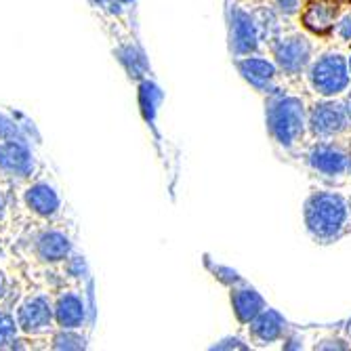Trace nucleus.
Instances as JSON below:
<instances>
[{"label":"nucleus","mask_w":351,"mask_h":351,"mask_svg":"<svg viewBox=\"0 0 351 351\" xmlns=\"http://www.w3.org/2000/svg\"><path fill=\"white\" fill-rule=\"evenodd\" d=\"M351 204L337 191H313L305 202V228L320 242L337 240L349 223Z\"/></svg>","instance_id":"1"},{"label":"nucleus","mask_w":351,"mask_h":351,"mask_svg":"<svg viewBox=\"0 0 351 351\" xmlns=\"http://www.w3.org/2000/svg\"><path fill=\"white\" fill-rule=\"evenodd\" d=\"M307 114L305 106L295 95H276L267 104V129L271 137L284 145L295 147L305 133Z\"/></svg>","instance_id":"2"},{"label":"nucleus","mask_w":351,"mask_h":351,"mask_svg":"<svg viewBox=\"0 0 351 351\" xmlns=\"http://www.w3.org/2000/svg\"><path fill=\"white\" fill-rule=\"evenodd\" d=\"M307 80H309V86L317 95H322L324 99H332L349 88V82H351L349 63L337 51L322 53L320 57L309 61Z\"/></svg>","instance_id":"3"},{"label":"nucleus","mask_w":351,"mask_h":351,"mask_svg":"<svg viewBox=\"0 0 351 351\" xmlns=\"http://www.w3.org/2000/svg\"><path fill=\"white\" fill-rule=\"evenodd\" d=\"M15 317L23 337H49L57 328L53 297L45 291L27 293L19 299L15 305Z\"/></svg>","instance_id":"4"},{"label":"nucleus","mask_w":351,"mask_h":351,"mask_svg":"<svg viewBox=\"0 0 351 351\" xmlns=\"http://www.w3.org/2000/svg\"><path fill=\"white\" fill-rule=\"evenodd\" d=\"M40 173V162L29 141H0V183L21 185Z\"/></svg>","instance_id":"5"},{"label":"nucleus","mask_w":351,"mask_h":351,"mask_svg":"<svg viewBox=\"0 0 351 351\" xmlns=\"http://www.w3.org/2000/svg\"><path fill=\"white\" fill-rule=\"evenodd\" d=\"M21 204L29 217L43 223H53L61 217L63 200L59 189L45 179L34 177L27 183H21Z\"/></svg>","instance_id":"6"},{"label":"nucleus","mask_w":351,"mask_h":351,"mask_svg":"<svg viewBox=\"0 0 351 351\" xmlns=\"http://www.w3.org/2000/svg\"><path fill=\"white\" fill-rule=\"evenodd\" d=\"M27 248H29L32 257H34V261L40 265H47V267L63 265L74 252L72 238L55 226H47V228L38 230L29 238Z\"/></svg>","instance_id":"7"},{"label":"nucleus","mask_w":351,"mask_h":351,"mask_svg":"<svg viewBox=\"0 0 351 351\" xmlns=\"http://www.w3.org/2000/svg\"><path fill=\"white\" fill-rule=\"evenodd\" d=\"M347 126H349V114L345 104L341 101H332V99L320 101L307 114V129L311 131L313 137L330 139L341 135Z\"/></svg>","instance_id":"8"},{"label":"nucleus","mask_w":351,"mask_h":351,"mask_svg":"<svg viewBox=\"0 0 351 351\" xmlns=\"http://www.w3.org/2000/svg\"><path fill=\"white\" fill-rule=\"evenodd\" d=\"M55 307V324L57 328H70L80 330L86 326L88 317V305L84 293L78 286H63V289L53 297Z\"/></svg>","instance_id":"9"},{"label":"nucleus","mask_w":351,"mask_h":351,"mask_svg":"<svg viewBox=\"0 0 351 351\" xmlns=\"http://www.w3.org/2000/svg\"><path fill=\"white\" fill-rule=\"evenodd\" d=\"M274 59L278 70L289 76L301 74L311 61V43L303 34H289L274 43Z\"/></svg>","instance_id":"10"},{"label":"nucleus","mask_w":351,"mask_h":351,"mask_svg":"<svg viewBox=\"0 0 351 351\" xmlns=\"http://www.w3.org/2000/svg\"><path fill=\"white\" fill-rule=\"evenodd\" d=\"M307 162L311 167V171L320 173L324 177H337V175H345L351 171V156L335 145V143H317L311 147V152L307 154Z\"/></svg>","instance_id":"11"},{"label":"nucleus","mask_w":351,"mask_h":351,"mask_svg":"<svg viewBox=\"0 0 351 351\" xmlns=\"http://www.w3.org/2000/svg\"><path fill=\"white\" fill-rule=\"evenodd\" d=\"M230 38H232V51L240 57L257 51L259 27L250 17V13L242 9L230 11Z\"/></svg>","instance_id":"12"},{"label":"nucleus","mask_w":351,"mask_h":351,"mask_svg":"<svg viewBox=\"0 0 351 351\" xmlns=\"http://www.w3.org/2000/svg\"><path fill=\"white\" fill-rule=\"evenodd\" d=\"M236 66L244 80H248L254 88L261 93H274V84L278 78V66L269 59L257 55H242L236 59Z\"/></svg>","instance_id":"13"},{"label":"nucleus","mask_w":351,"mask_h":351,"mask_svg":"<svg viewBox=\"0 0 351 351\" xmlns=\"http://www.w3.org/2000/svg\"><path fill=\"white\" fill-rule=\"evenodd\" d=\"M337 15H339L337 5L328 3V0H311L303 13V23L307 29L315 32V34H326L330 27H335Z\"/></svg>","instance_id":"14"},{"label":"nucleus","mask_w":351,"mask_h":351,"mask_svg":"<svg viewBox=\"0 0 351 351\" xmlns=\"http://www.w3.org/2000/svg\"><path fill=\"white\" fill-rule=\"evenodd\" d=\"M250 330H252V337L257 339V341L274 343V341H278L284 335L286 322H284V317L276 309H263L250 322Z\"/></svg>","instance_id":"15"},{"label":"nucleus","mask_w":351,"mask_h":351,"mask_svg":"<svg viewBox=\"0 0 351 351\" xmlns=\"http://www.w3.org/2000/svg\"><path fill=\"white\" fill-rule=\"evenodd\" d=\"M232 303H234V311L238 315V320L242 324H250L254 317H257L263 309H265V301L263 297L252 291V289H234L232 291Z\"/></svg>","instance_id":"16"},{"label":"nucleus","mask_w":351,"mask_h":351,"mask_svg":"<svg viewBox=\"0 0 351 351\" xmlns=\"http://www.w3.org/2000/svg\"><path fill=\"white\" fill-rule=\"evenodd\" d=\"M19 326L15 311L0 301V349H11L13 341L19 337Z\"/></svg>","instance_id":"17"},{"label":"nucleus","mask_w":351,"mask_h":351,"mask_svg":"<svg viewBox=\"0 0 351 351\" xmlns=\"http://www.w3.org/2000/svg\"><path fill=\"white\" fill-rule=\"evenodd\" d=\"M49 347L51 349H84L86 347V339L78 330L55 328L51 339H49Z\"/></svg>","instance_id":"18"},{"label":"nucleus","mask_w":351,"mask_h":351,"mask_svg":"<svg viewBox=\"0 0 351 351\" xmlns=\"http://www.w3.org/2000/svg\"><path fill=\"white\" fill-rule=\"evenodd\" d=\"M0 141H29L21 124L7 112H0Z\"/></svg>","instance_id":"19"},{"label":"nucleus","mask_w":351,"mask_h":351,"mask_svg":"<svg viewBox=\"0 0 351 351\" xmlns=\"http://www.w3.org/2000/svg\"><path fill=\"white\" fill-rule=\"evenodd\" d=\"M335 34L341 43L351 45V11H347L345 15H341V19H337L335 23Z\"/></svg>","instance_id":"20"},{"label":"nucleus","mask_w":351,"mask_h":351,"mask_svg":"<svg viewBox=\"0 0 351 351\" xmlns=\"http://www.w3.org/2000/svg\"><path fill=\"white\" fill-rule=\"evenodd\" d=\"M11 219H13V213H11L9 196H7V191L0 189V232H5L11 226Z\"/></svg>","instance_id":"21"},{"label":"nucleus","mask_w":351,"mask_h":351,"mask_svg":"<svg viewBox=\"0 0 351 351\" xmlns=\"http://www.w3.org/2000/svg\"><path fill=\"white\" fill-rule=\"evenodd\" d=\"M276 7L284 15H295L301 7V0H276Z\"/></svg>","instance_id":"22"},{"label":"nucleus","mask_w":351,"mask_h":351,"mask_svg":"<svg viewBox=\"0 0 351 351\" xmlns=\"http://www.w3.org/2000/svg\"><path fill=\"white\" fill-rule=\"evenodd\" d=\"M246 349V345L240 339H223L217 345H213V349Z\"/></svg>","instance_id":"23"},{"label":"nucleus","mask_w":351,"mask_h":351,"mask_svg":"<svg viewBox=\"0 0 351 351\" xmlns=\"http://www.w3.org/2000/svg\"><path fill=\"white\" fill-rule=\"evenodd\" d=\"M7 276H5V271L0 269V301H5V297H7Z\"/></svg>","instance_id":"24"},{"label":"nucleus","mask_w":351,"mask_h":351,"mask_svg":"<svg viewBox=\"0 0 351 351\" xmlns=\"http://www.w3.org/2000/svg\"><path fill=\"white\" fill-rule=\"evenodd\" d=\"M5 257H7V248H5L3 240H0V263H3V261H5Z\"/></svg>","instance_id":"25"},{"label":"nucleus","mask_w":351,"mask_h":351,"mask_svg":"<svg viewBox=\"0 0 351 351\" xmlns=\"http://www.w3.org/2000/svg\"><path fill=\"white\" fill-rule=\"evenodd\" d=\"M345 108H347V114H349V120H351V93L347 95V99H345Z\"/></svg>","instance_id":"26"},{"label":"nucleus","mask_w":351,"mask_h":351,"mask_svg":"<svg viewBox=\"0 0 351 351\" xmlns=\"http://www.w3.org/2000/svg\"><path fill=\"white\" fill-rule=\"evenodd\" d=\"M93 5H99V7H106V5H110L112 0H90Z\"/></svg>","instance_id":"27"},{"label":"nucleus","mask_w":351,"mask_h":351,"mask_svg":"<svg viewBox=\"0 0 351 351\" xmlns=\"http://www.w3.org/2000/svg\"><path fill=\"white\" fill-rule=\"evenodd\" d=\"M112 3H118V5H131L133 0H112Z\"/></svg>","instance_id":"28"},{"label":"nucleus","mask_w":351,"mask_h":351,"mask_svg":"<svg viewBox=\"0 0 351 351\" xmlns=\"http://www.w3.org/2000/svg\"><path fill=\"white\" fill-rule=\"evenodd\" d=\"M347 63H349V74H351V55H349V59H347Z\"/></svg>","instance_id":"29"}]
</instances>
